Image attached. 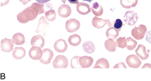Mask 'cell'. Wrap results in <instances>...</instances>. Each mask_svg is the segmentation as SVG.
I'll return each mask as SVG.
<instances>
[{"mask_svg":"<svg viewBox=\"0 0 151 81\" xmlns=\"http://www.w3.org/2000/svg\"><path fill=\"white\" fill-rule=\"evenodd\" d=\"M38 15L37 11L30 6L19 13L17 15V19L19 22L26 23L29 21L34 20Z\"/></svg>","mask_w":151,"mask_h":81,"instance_id":"6da1fadb","label":"cell"},{"mask_svg":"<svg viewBox=\"0 0 151 81\" xmlns=\"http://www.w3.org/2000/svg\"><path fill=\"white\" fill-rule=\"evenodd\" d=\"M147 27L144 25H140L138 27H135L132 31V37L137 40H141L144 38L147 32Z\"/></svg>","mask_w":151,"mask_h":81,"instance_id":"7a4b0ae2","label":"cell"},{"mask_svg":"<svg viewBox=\"0 0 151 81\" xmlns=\"http://www.w3.org/2000/svg\"><path fill=\"white\" fill-rule=\"evenodd\" d=\"M139 16L136 12L130 10L127 11L124 16V21L129 26H134L138 20Z\"/></svg>","mask_w":151,"mask_h":81,"instance_id":"3957f363","label":"cell"},{"mask_svg":"<svg viewBox=\"0 0 151 81\" xmlns=\"http://www.w3.org/2000/svg\"><path fill=\"white\" fill-rule=\"evenodd\" d=\"M68 59L63 55H57L53 62V65L55 69H65L68 66Z\"/></svg>","mask_w":151,"mask_h":81,"instance_id":"277c9868","label":"cell"},{"mask_svg":"<svg viewBox=\"0 0 151 81\" xmlns=\"http://www.w3.org/2000/svg\"><path fill=\"white\" fill-rule=\"evenodd\" d=\"M81 23L76 18H71L68 20L65 24V28L70 33H73L79 30Z\"/></svg>","mask_w":151,"mask_h":81,"instance_id":"5b68a950","label":"cell"},{"mask_svg":"<svg viewBox=\"0 0 151 81\" xmlns=\"http://www.w3.org/2000/svg\"><path fill=\"white\" fill-rule=\"evenodd\" d=\"M49 26V23L47 22L44 16H42L39 20L36 32L37 33H41L44 36H45Z\"/></svg>","mask_w":151,"mask_h":81,"instance_id":"8992f818","label":"cell"},{"mask_svg":"<svg viewBox=\"0 0 151 81\" xmlns=\"http://www.w3.org/2000/svg\"><path fill=\"white\" fill-rule=\"evenodd\" d=\"M126 62L130 68L135 69L139 68L142 63L139 58L134 55H128L126 59Z\"/></svg>","mask_w":151,"mask_h":81,"instance_id":"52a82bcc","label":"cell"},{"mask_svg":"<svg viewBox=\"0 0 151 81\" xmlns=\"http://www.w3.org/2000/svg\"><path fill=\"white\" fill-rule=\"evenodd\" d=\"M43 51V55L40 61L44 64H48L51 62V60L54 56L53 51L49 48H45Z\"/></svg>","mask_w":151,"mask_h":81,"instance_id":"ba28073f","label":"cell"},{"mask_svg":"<svg viewBox=\"0 0 151 81\" xmlns=\"http://www.w3.org/2000/svg\"><path fill=\"white\" fill-rule=\"evenodd\" d=\"M29 55L31 59L40 60L43 55V51L41 48L36 46H33L30 50Z\"/></svg>","mask_w":151,"mask_h":81,"instance_id":"9c48e42d","label":"cell"},{"mask_svg":"<svg viewBox=\"0 0 151 81\" xmlns=\"http://www.w3.org/2000/svg\"><path fill=\"white\" fill-rule=\"evenodd\" d=\"M13 47L14 43L11 39L4 38L1 41V48L2 51L9 53L13 51Z\"/></svg>","mask_w":151,"mask_h":81,"instance_id":"30bf717a","label":"cell"},{"mask_svg":"<svg viewBox=\"0 0 151 81\" xmlns=\"http://www.w3.org/2000/svg\"><path fill=\"white\" fill-rule=\"evenodd\" d=\"M58 13L61 18H66L71 15L72 13V10L71 7L68 5L64 4H61L59 7L58 10Z\"/></svg>","mask_w":151,"mask_h":81,"instance_id":"8fae6325","label":"cell"},{"mask_svg":"<svg viewBox=\"0 0 151 81\" xmlns=\"http://www.w3.org/2000/svg\"><path fill=\"white\" fill-rule=\"evenodd\" d=\"M150 50H147L143 45H139L135 51L136 55L142 60H146L149 57Z\"/></svg>","mask_w":151,"mask_h":81,"instance_id":"7c38bea8","label":"cell"},{"mask_svg":"<svg viewBox=\"0 0 151 81\" xmlns=\"http://www.w3.org/2000/svg\"><path fill=\"white\" fill-rule=\"evenodd\" d=\"M54 48L56 51L59 53L65 52L68 49V45L66 41L64 39H58L55 41Z\"/></svg>","mask_w":151,"mask_h":81,"instance_id":"4fadbf2b","label":"cell"},{"mask_svg":"<svg viewBox=\"0 0 151 81\" xmlns=\"http://www.w3.org/2000/svg\"><path fill=\"white\" fill-rule=\"evenodd\" d=\"M77 11L81 15H87L91 13V8L89 4L83 2H79L76 5Z\"/></svg>","mask_w":151,"mask_h":81,"instance_id":"5bb4252c","label":"cell"},{"mask_svg":"<svg viewBox=\"0 0 151 81\" xmlns=\"http://www.w3.org/2000/svg\"><path fill=\"white\" fill-rule=\"evenodd\" d=\"M94 62L92 57L90 56H82L79 57V63L82 68H88L91 67Z\"/></svg>","mask_w":151,"mask_h":81,"instance_id":"9a60e30c","label":"cell"},{"mask_svg":"<svg viewBox=\"0 0 151 81\" xmlns=\"http://www.w3.org/2000/svg\"><path fill=\"white\" fill-rule=\"evenodd\" d=\"M45 44V41L41 35H36L32 37L31 40V45L32 46H36L41 48H43Z\"/></svg>","mask_w":151,"mask_h":81,"instance_id":"2e32d148","label":"cell"},{"mask_svg":"<svg viewBox=\"0 0 151 81\" xmlns=\"http://www.w3.org/2000/svg\"><path fill=\"white\" fill-rule=\"evenodd\" d=\"M13 57L15 59H23L26 55V51L22 47H16L13 52Z\"/></svg>","mask_w":151,"mask_h":81,"instance_id":"e0dca14e","label":"cell"},{"mask_svg":"<svg viewBox=\"0 0 151 81\" xmlns=\"http://www.w3.org/2000/svg\"><path fill=\"white\" fill-rule=\"evenodd\" d=\"M107 24V20L102 18H99L96 16H95L92 20V25L98 29L102 28Z\"/></svg>","mask_w":151,"mask_h":81,"instance_id":"ac0fdd59","label":"cell"},{"mask_svg":"<svg viewBox=\"0 0 151 81\" xmlns=\"http://www.w3.org/2000/svg\"><path fill=\"white\" fill-rule=\"evenodd\" d=\"M83 51L87 53H93L95 50V45L91 41H87L83 44L82 46Z\"/></svg>","mask_w":151,"mask_h":81,"instance_id":"d6986e66","label":"cell"},{"mask_svg":"<svg viewBox=\"0 0 151 81\" xmlns=\"http://www.w3.org/2000/svg\"><path fill=\"white\" fill-rule=\"evenodd\" d=\"M93 13L96 17L100 16L103 14L104 9L101 5H100L98 2H94L93 4L92 7L91 8Z\"/></svg>","mask_w":151,"mask_h":81,"instance_id":"ffe728a7","label":"cell"},{"mask_svg":"<svg viewBox=\"0 0 151 81\" xmlns=\"http://www.w3.org/2000/svg\"><path fill=\"white\" fill-rule=\"evenodd\" d=\"M12 41L14 44L21 45L24 44L25 43V37L22 33H15L13 36Z\"/></svg>","mask_w":151,"mask_h":81,"instance_id":"44dd1931","label":"cell"},{"mask_svg":"<svg viewBox=\"0 0 151 81\" xmlns=\"http://www.w3.org/2000/svg\"><path fill=\"white\" fill-rule=\"evenodd\" d=\"M81 38L79 35L75 34L70 36L68 39V43L73 46H77L81 43Z\"/></svg>","mask_w":151,"mask_h":81,"instance_id":"7402d4cb","label":"cell"},{"mask_svg":"<svg viewBox=\"0 0 151 81\" xmlns=\"http://www.w3.org/2000/svg\"><path fill=\"white\" fill-rule=\"evenodd\" d=\"M121 6L125 9H130L135 7L138 3V0H120Z\"/></svg>","mask_w":151,"mask_h":81,"instance_id":"603a6c76","label":"cell"},{"mask_svg":"<svg viewBox=\"0 0 151 81\" xmlns=\"http://www.w3.org/2000/svg\"><path fill=\"white\" fill-rule=\"evenodd\" d=\"M119 32L116 30L115 28H114L113 27H110L106 31V37L108 39L114 40L119 36Z\"/></svg>","mask_w":151,"mask_h":81,"instance_id":"cb8c5ba5","label":"cell"},{"mask_svg":"<svg viewBox=\"0 0 151 81\" xmlns=\"http://www.w3.org/2000/svg\"><path fill=\"white\" fill-rule=\"evenodd\" d=\"M110 68V65L108 60L105 58H100V59L98 60L96 63L95 64V66H94V69L96 68H106L109 69Z\"/></svg>","mask_w":151,"mask_h":81,"instance_id":"d4e9b609","label":"cell"},{"mask_svg":"<svg viewBox=\"0 0 151 81\" xmlns=\"http://www.w3.org/2000/svg\"><path fill=\"white\" fill-rule=\"evenodd\" d=\"M116 43L113 39H109L105 42V47L109 51L112 52L115 51L116 50Z\"/></svg>","mask_w":151,"mask_h":81,"instance_id":"484cf974","label":"cell"},{"mask_svg":"<svg viewBox=\"0 0 151 81\" xmlns=\"http://www.w3.org/2000/svg\"><path fill=\"white\" fill-rule=\"evenodd\" d=\"M137 44L136 41L134 40L132 38L128 37L126 39V48L129 50H132L135 48Z\"/></svg>","mask_w":151,"mask_h":81,"instance_id":"4316f807","label":"cell"},{"mask_svg":"<svg viewBox=\"0 0 151 81\" xmlns=\"http://www.w3.org/2000/svg\"><path fill=\"white\" fill-rule=\"evenodd\" d=\"M31 7L34 9L36 11H37L38 15L43 14L45 12V5L41 4H38V3H33L31 4Z\"/></svg>","mask_w":151,"mask_h":81,"instance_id":"83f0119b","label":"cell"},{"mask_svg":"<svg viewBox=\"0 0 151 81\" xmlns=\"http://www.w3.org/2000/svg\"><path fill=\"white\" fill-rule=\"evenodd\" d=\"M57 16V14L55 11L50 9L45 12V18L49 21H53Z\"/></svg>","mask_w":151,"mask_h":81,"instance_id":"f1b7e54d","label":"cell"},{"mask_svg":"<svg viewBox=\"0 0 151 81\" xmlns=\"http://www.w3.org/2000/svg\"><path fill=\"white\" fill-rule=\"evenodd\" d=\"M79 56H75L71 60V66L72 69L82 68L79 63Z\"/></svg>","mask_w":151,"mask_h":81,"instance_id":"f546056e","label":"cell"},{"mask_svg":"<svg viewBox=\"0 0 151 81\" xmlns=\"http://www.w3.org/2000/svg\"><path fill=\"white\" fill-rule=\"evenodd\" d=\"M116 46L118 48H124L126 47V39L125 37H120L117 39V41L115 42Z\"/></svg>","mask_w":151,"mask_h":81,"instance_id":"4dcf8cb0","label":"cell"},{"mask_svg":"<svg viewBox=\"0 0 151 81\" xmlns=\"http://www.w3.org/2000/svg\"><path fill=\"white\" fill-rule=\"evenodd\" d=\"M113 27L115 28L116 30H118L119 32L121 31V28L123 26V22L121 19H117L114 21L113 23Z\"/></svg>","mask_w":151,"mask_h":81,"instance_id":"1f68e13d","label":"cell"},{"mask_svg":"<svg viewBox=\"0 0 151 81\" xmlns=\"http://www.w3.org/2000/svg\"><path fill=\"white\" fill-rule=\"evenodd\" d=\"M113 68L114 69H123V68H124V69H126L127 68V66H125V64L124 63H123V62H121V63H118L115 66L113 67Z\"/></svg>","mask_w":151,"mask_h":81,"instance_id":"d6a6232c","label":"cell"},{"mask_svg":"<svg viewBox=\"0 0 151 81\" xmlns=\"http://www.w3.org/2000/svg\"><path fill=\"white\" fill-rule=\"evenodd\" d=\"M53 9V5L51 3H47L45 6V9H48V11Z\"/></svg>","mask_w":151,"mask_h":81,"instance_id":"836d02e7","label":"cell"},{"mask_svg":"<svg viewBox=\"0 0 151 81\" xmlns=\"http://www.w3.org/2000/svg\"><path fill=\"white\" fill-rule=\"evenodd\" d=\"M9 2V0H1V6L2 7L7 5Z\"/></svg>","mask_w":151,"mask_h":81,"instance_id":"e575fe53","label":"cell"},{"mask_svg":"<svg viewBox=\"0 0 151 81\" xmlns=\"http://www.w3.org/2000/svg\"><path fill=\"white\" fill-rule=\"evenodd\" d=\"M36 1L38 3H39V4H43L47 3V2L50 1V0H36Z\"/></svg>","mask_w":151,"mask_h":81,"instance_id":"d590c367","label":"cell"},{"mask_svg":"<svg viewBox=\"0 0 151 81\" xmlns=\"http://www.w3.org/2000/svg\"><path fill=\"white\" fill-rule=\"evenodd\" d=\"M20 2H21L22 3H23L24 5L27 4V3L30 2L31 0H19Z\"/></svg>","mask_w":151,"mask_h":81,"instance_id":"8d00e7d4","label":"cell"},{"mask_svg":"<svg viewBox=\"0 0 151 81\" xmlns=\"http://www.w3.org/2000/svg\"><path fill=\"white\" fill-rule=\"evenodd\" d=\"M68 1L70 4H77L79 3L78 2V0H68Z\"/></svg>","mask_w":151,"mask_h":81,"instance_id":"74e56055","label":"cell"},{"mask_svg":"<svg viewBox=\"0 0 151 81\" xmlns=\"http://www.w3.org/2000/svg\"><path fill=\"white\" fill-rule=\"evenodd\" d=\"M107 25H108L109 27H111V26H112V25H113L111 22H110L109 19L107 20Z\"/></svg>","mask_w":151,"mask_h":81,"instance_id":"f35d334b","label":"cell"},{"mask_svg":"<svg viewBox=\"0 0 151 81\" xmlns=\"http://www.w3.org/2000/svg\"><path fill=\"white\" fill-rule=\"evenodd\" d=\"M63 3H64V4H65L66 2V1H68V0H61Z\"/></svg>","mask_w":151,"mask_h":81,"instance_id":"ab89813d","label":"cell"},{"mask_svg":"<svg viewBox=\"0 0 151 81\" xmlns=\"http://www.w3.org/2000/svg\"><path fill=\"white\" fill-rule=\"evenodd\" d=\"M83 1H87V2H91L92 1H93V0H83Z\"/></svg>","mask_w":151,"mask_h":81,"instance_id":"60d3db41","label":"cell"}]
</instances>
